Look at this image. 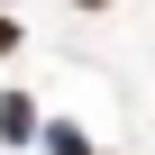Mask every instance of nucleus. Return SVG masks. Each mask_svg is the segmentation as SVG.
<instances>
[{
  "label": "nucleus",
  "instance_id": "f03ea898",
  "mask_svg": "<svg viewBox=\"0 0 155 155\" xmlns=\"http://www.w3.org/2000/svg\"><path fill=\"white\" fill-rule=\"evenodd\" d=\"M46 155H101V146L73 128V119H46Z\"/></svg>",
  "mask_w": 155,
  "mask_h": 155
},
{
  "label": "nucleus",
  "instance_id": "20e7f679",
  "mask_svg": "<svg viewBox=\"0 0 155 155\" xmlns=\"http://www.w3.org/2000/svg\"><path fill=\"white\" fill-rule=\"evenodd\" d=\"M73 9H110V0H73Z\"/></svg>",
  "mask_w": 155,
  "mask_h": 155
},
{
  "label": "nucleus",
  "instance_id": "f257e3e1",
  "mask_svg": "<svg viewBox=\"0 0 155 155\" xmlns=\"http://www.w3.org/2000/svg\"><path fill=\"white\" fill-rule=\"evenodd\" d=\"M0 137H9V146L46 137V119H37V101H28V91H0Z\"/></svg>",
  "mask_w": 155,
  "mask_h": 155
},
{
  "label": "nucleus",
  "instance_id": "7ed1b4c3",
  "mask_svg": "<svg viewBox=\"0 0 155 155\" xmlns=\"http://www.w3.org/2000/svg\"><path fill=\"white\" fill-rule=\"evenodd\" d=\"M0 55H18V18H9V9H0Z\"/></svg>",
  "mask_w": 155,
  "mask_h": 155
}]
</instances>
